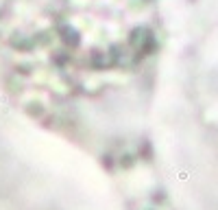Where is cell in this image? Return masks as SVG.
<instances>
[{
    "label": "cell",
    "mask_w": 218,
    "mask_h": 210,
    "mask_svg": "<svg viewBox=\"0 0 218 210\" xmlns=\"http://www.w3.org/2000/svg\"><path fill=\"white\" fill-rule=\"evenodd\" d=\"M157 0H0V83L61 127L140 96L157 50Z\"/></svg>",
    "instance_id": "6da1fadb"
}]
</instances>
